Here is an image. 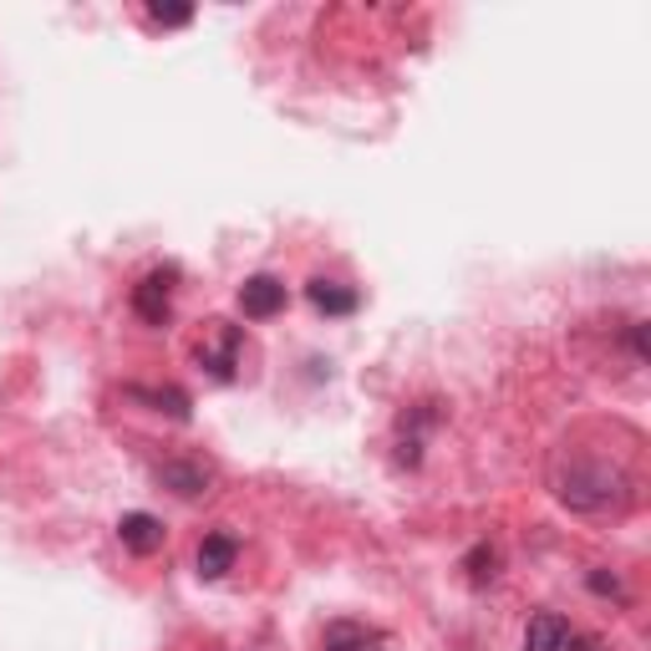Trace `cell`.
I'll return each instance as SVG.
<instances>
[{"mask_svg": "<svg viewBox=\"0 0 651 651\" xmlns=\"http://www.w3.org/2000/svg\"><path fill=\"white\" fill-rule=\"evenodd\" d=\"M321 651H387V637L367 621H331L321 637Z\"/></svg>", "mask_w": 651, "mask_h": 651, "instance_id": "cell-6", "label": "cell"}, {"mask_svg": "<svg viewBox=\"0 0 651 651\" xmlns=\"http://www.w3.org/2000/svg\"><path fill=\"white\" fill-rule=\"evenodd\" d=\"M158 483L179 499H199V494H209V483H214V463L209 459H169V463H158Z\"/></svg>", "mask_w": 651, "mask_h": 651, "instance_id": "cell-4", "label": "cell"}, {"mask_svg": "<svg viewBox=\"0 0 651 651\" xmlns=\"http://www.w3.org/2000/svg\"><path fill=\"white\" fill-rule=\"evenodd\" d=\"M173 280H179V270H153V276H143L133 286V311L143 316L148 326H163L173 311Z\"/></svg>", "mask_w": 651, "mask_h": 651, "instance_id": "cell-3", "label": "cell"}, {"mask_svg": "<svg viewBox=\"0 0 651 651\" xmlns=\"http://www.w3.org/2000/svg\"><path fill=\"white\" fill-rule=\"evenodd\" d=\"M234 560H240V540H234V534H204L193 565H199V575L204 580H219V575H230L234 570Z\"/></svg>", "mask_w": 651, "mask_h": 651, "instance_id": "cell-8", "label": "cell"}, {"mask_svg": "<svg viewBox=\"0 0 651 651\" xmlns=\"http://www.w3.org/2000/svg\"><path fill=\"white\" fill-rule=\"evenodd\" d=\"M240 351H244V337L230 321H209L204 341L193 347V357H199V367H204L214 382H234V377H240Z\"/></svg>", "mask_w": 651, "mask_h": 651, "instance_id": "cell-2", "label": "cell"}, {"mask_svg": "<svg viewBox=\"0 0 651 651\" xmlns=\"http://www.w3.org/2000/svg\"><path fill=\"white\" fill-rule=\"evenodd\" d=\"M422 422H433V412H412V428H422ZM418 448H422V438H418V433H402V453H398V459L408 463V469L422 459Z\"/></svg>", "mask_w": 651, "mask_h": 651, "instance_id": "cell-14", "label": "cell"}, {"mask_svg": "<svg viewBox=\"0 0 651 651\" xmlns=\"http://www.w3.org/2000/svg\"><path fill=\"white\" fill-rule=\"evenodd\" d=\"M306 296H311V306L321 316H351L357 306H362V296H357L351 286H337V280H311Z\"/></svg>", "mask_w": 651, "mask_h": 651, "instance_id": "cell-11", "label": "cell"}, {"mask_svg": "<svg viewBox=\"0 0 651 651\" xmlns=\"http://www.w3.org/2000/svg\"><path fill=\"white\" fill-rule=\"evenodd\" d=\"M118 540H122V550H133V555H158V550H163V524H158L153 514H143V509H133V514L118 519Z\"/></svg>", "mask_w": 651, "mask_h": 651, "instance_id": "cell-7", "label": "cell"}, {"mask_svg": "<svg viewBox=\"0 0 651 651\" xmlns=\"http://www.w3.org/2000/svg\"><path fill=\"white\" fill-rule=\"evenodd\" d=\"M550 489L570 514H591V519H621L637 509V473L621 459H605L591 448H560L550 463Z\"/></svg>", "mask_w": 651, "mask_h": 651, "instance_id": "cell-1", "label": "cell"}, {"mask_svg": "<svg viewBox=\"0 0 651 651\" xmlns=\"http://www.w3.org/2000/svg\"><path fill=\"white\" fill-rule=\"evenodd\" d=\"M148 21H158V26H189L193 21V6H163V0H153V6H148Z\"/></svg>", "mask_w": 651, "mask_h": 651, "instance_id": "cell-13", "label": "cell"}, {"mask_svg": "<svg viewBox=\"0 0 651 651\" xmlns=\"http://www.w3.org/2000/svg\"><path fill=\"white\" fill-rule=\"evenodd\" d=\"M128 398L148 402L153 412H169L173 422H189L193 418V402H189V392H183V387H128Z\"/></svg>", "mask_w": 651, "mask_h": 651, "instance_id": "cell-10", "label": "cell"}, {"mask_svg": "<svg viewBox=\"0 0 651 651\" xmlns=\"http://www.w3.org/2000/svg\"><path fill=\"white\" fill-rule=\"evenodd\" d=\"M463 570H469V585H489L499 575V550L494 544H473L469 555H463Z\"/></svg>", "mask_w": 651, "mask_h": 651, "instance_id": "cell-12", "label": "cell"}, {"mask_svg": "<svg viewBox=\"0 0 651 651\" xmlns=\"http://www.w3.org/2000/svg\"><path fill=\"white\" fill-rule=\"evenodd\" d=\"M565 651H601V641H595V637H575V631H570Z\"/></svg>", "mask_w": 651, "mask_h": 651, "instance_id": "cell-16", "label": "cell"}, {"mask_svg": "<svg viewBox=\"0 0 651 651\" xmlns=\"http://www.w3.org/2000/svg\"><path fill=\"white\" fill-rule=\"evenodd\" d=\"M565 641H570V621L560 611L530 615V627H524V651H565Z\"/></svg>", "mask_w": 651, "mask_h": 651, "instance_id": "cell-9", "label": "cell"}, {"mask_svg": "<svg viewBox=\"0 0 651 651\" xmlns=\"http://www.w3.org/2000/svg\"><path fill=\"white\" fill-rule=\"evenodd\" d=\"M591 591H601V595H621V585H615L611 575H601V570H595V575H591Z\"/></svg>", "mask_w": 651, "mask_h": 651, "instance_id": "cell-15", "label": "cell"}, {"mask_svg": "<svg viewBox=\"0 0 651 651\" xmlns=\"http://www.w3.org/2000/svg\"><path fill=\"white\" fill-rule=\"evenodd\" d=\"M240 311L250 316V321H270V316L286 311V286H280L276 276H250L240 286Z\"/></svg>", "mask_w": 651, "mask_h": 651, "instance_id": "cell-5", "label": "cell"}]
</instances>
